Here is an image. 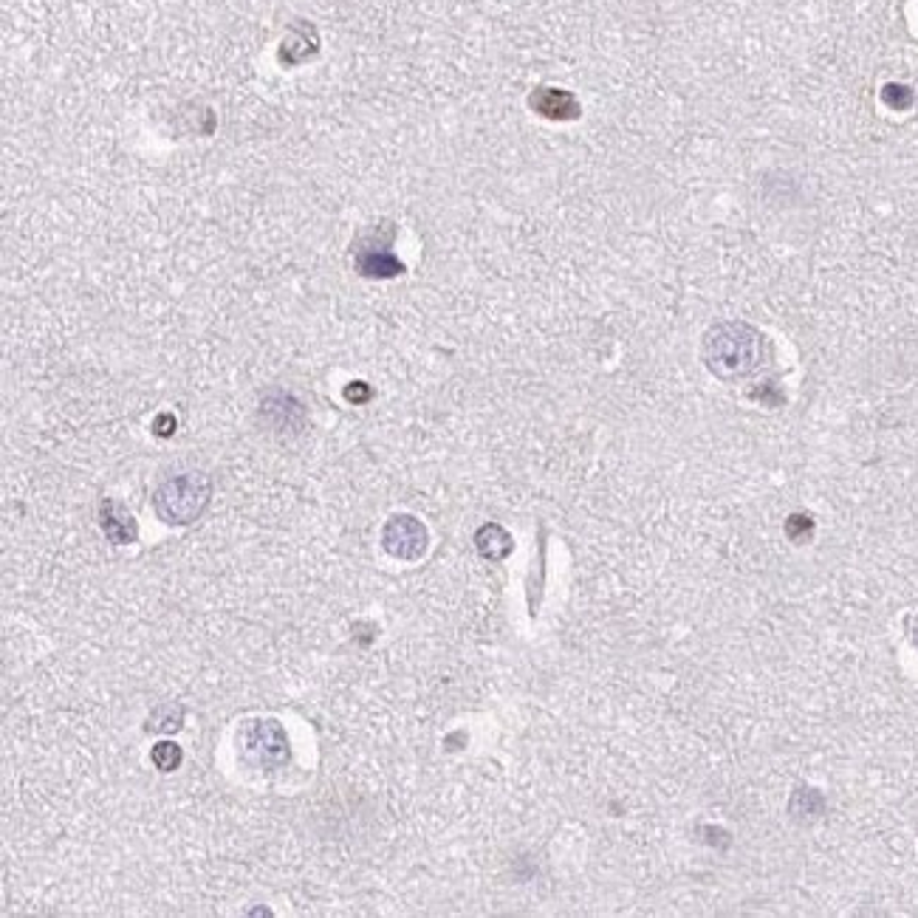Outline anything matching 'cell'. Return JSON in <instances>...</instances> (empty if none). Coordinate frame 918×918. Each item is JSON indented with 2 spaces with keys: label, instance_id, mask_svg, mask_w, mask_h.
<instances>
[{
  "label": "cell",
  "instance_id": "1",
  "mask_svg": "<svg viewBox=\"0 0 918 918\" xmlns=\"http://www.w3.org/2000/svg\"><path fill=\"white\" fill-rule=\"evenodd\" d=\"M703 362L718 379L741 382L763 365L766 342L749 322H718L703 337Z\"/></svg>",
  "mask_w": 918,
  "mask_h": 918
},
{
  "label": "cell",
  "instance_id": "2",
  "mask_svg": "<svg viewBox=\"0 0 918 918\" xmlns=\"http://www.w3.org/2000/svg\"><path fill=\"white\" fill-rule=\"evenodd\" d=\"M212 481L204 473H184L170 481H164L153 494V509L158 521L170 526L196 523L209 506Z\"/></svg>",
  "mask_w": 918,
  "mask_h": 918
},
{
  "label": "cell",
  "instance_id": "3",
  "mask_svg": "<svg viewBox=\"0 0 918 918\" xmlns=\"http://www.w3.org/2000/svg\"><path fill=\"white\" fill-rule=\"evenodd\" d=\"M244 758L257 769H277L289 760V738L280 721H252L241 738Z\"/></svg>",
  "mask_w": 918,
  "mask_h": 918
},
{
  "label": "cell",
  "instance_id": "4",
  "mask_svg": "<svg viewBox=\"0 0 918 918\" xmlns=\"http://www.w3.org/2000/svg\"><path fill=\"white\" fill-rule=\"evenodd\" d=\"M430 543V534L424 529V523L413 514H393L382 529V546L390 557L416 562L424 557Z\"/></svg>",
  "mask_w": 918,
  "mask_h": 918
},
{
  "label": "cell",
  "instance_id": "5",
  "mask_svg": "<svg viewBox=\"0 0 918 918\" xmlns=\"http://www.w3.org/2000/svg\"><path fill=\"white\" fill-rule=\"evenodd\" d=\"M100 526H102L105 537L116 546L136 543V537H139V526L133 521V514L113 498H105L102 506H100Z\"/></svg>",
  "mask_w": 918,
  "mask_h": 918
},
{
  "label": "cell",
  "instance_id": "6",
  "mask_svg": "<svg viewBox=\"0 0 918 918\" xmlns=\"http://www.w3.org/2000/svg\"><path fill=\"white\" fill-rule=\"evenodd\" d=\"M357 269L362 277H370V280H387L405 272L402 261H398L387 246H373V244H362L357 249Z\"/></svg>",
  "mask_w": 918,
  "mask_h": 918
},
{
  "label": "cell",
  "instance_id": "7",
  "mask_svg": "<svg viewBox=\"0 0 918 918\" xmlns=\"http://www.w3.org/2000/svg\"><path fill=\"white\" fill-rule=\"evenodd\" d=\"M531 108L540 116H546V120H554V122H569V120H577V116H579L577 100L571 97V93L557 91V88H540V91H534L531 93Z\"/></svg>",
  "mask_w": 918,
  "mask_h": 918
},
{
  "label": "cell",
  "instance_id": "8",
  "mask_svg": "<svg viewBox=\"0 0 918 918\" xmlns=\"http://www.w3.org/2000/svg\"><path fill=\"white\" fill-rule=\"evenodd\" d=\"M475 546H478L481 557H486V559H503L512 551V537L503 526L489 523L475 534Z\"/></svg>",
  "mask_w": 918,
  "mask_h": 918
},
{
  "label": "cell",
  "instance_id": "9",
  "mask_svg": "<svg viewBox=\"0 0 918 918\" xmlns=\"http://www.w3.org/2000/svg\"><path fill=\"white\" fill-rule=\"evenodd\" d=\"M181 723H184V706H178V703H161L158 710H153L150 718H148V732H156V735L178 732Z\"/></svg>",
  "mask_w": 918,
  "mask_h": 918
},
{
  "label": "cell",
  "instance_id": "10",
  "mask_svg": "<svg viewBox=\"0 0 918 918\" xmlns=\"http://www.w3.org/2000/svg\"><path fill=\"white\" fill-rule=\"evenodd\" d=\"M150 760L158 771H176L184 763V749L176 741H158L150 751Z\"/></svg>",
  "mask_w": 918,
  "mask_h": 918
},
{
  "label": "cell",
  "instance_id": "11",
  "mask_svg": "<svg viewBox=\"0 0 918 918\" xmlns=\"http://www.w3.org/2000/svg\"><path fill=\"white\" fill-rule=\"evenodd\" d=\"M882 100H885L890 108L902 110V108H910V105H913V91H910L907 85H896V82H890V85H885V88H882Z\"/></svg>",
  "mask_w": 918,
  "mask_h": 918
},
{
  "label": "cell",
  "instance_id": "12",
  "mask_svg": "<svg viewBox=\"0 0 918 918\" xmlns=\"http://www.w3.org/2000/svg\"><path fill=\"white\" fill-rule=\"evenodd\" d=\"M153 430H156V435H158V438H167V435H173V433H176V418H173V416H167V413L158 416V418H156V424H153Z\"/></svg>",
  "mask_w": 918,
  "mask_h": 918
},
{
  "label": "cell",
  "instance_id": "13",
  "mask_svg": "<svg viewBox=\"0 0 918 918\" xmlns=\"http://www.w3.org/2000/svg\"><path fill=\"white\" fill-rule=\"evenodd\" d=\"M345 396H348V402H365V398L370 396V387L362 385V382H357V385H350V387L345 390Z\"/></svg>",
  "mask_w": 918,
  "mask_h": 918
}]
</instances>
